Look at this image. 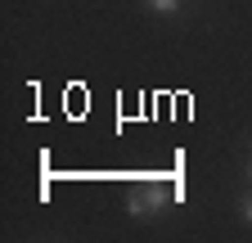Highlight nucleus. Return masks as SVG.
<instances>
[{
	"label": "nucleus",
	"instance_id": "obj_1",
	"mask_svg": "<svg viewBox=\"0 0 252 243\" xmlns=\"http://www.w3.org/2000/svg\"><path fill=\"white\" fill-rule=\"evenodd\" d=\"M167 198H171V194H167V185H162V180H153V185H144V189H135L131 198H126V207H131L135 216H153V212L162 207Z\"/></svg>",
	"mask_w": 252,
	"mask_h": 243
},
{
	"label": "nucleus",
	"instance_id": "obj_2",
	"mask_svg": "<svg viewBox=\"0 0 252 243\" xmlns=\"http://www.w3.org/2000/svg\"><path fill=\"white\" fill-rule=\"evenodd\" d=\"M149 5H153L158 14H176V9H180V0H149Z\"/></svg>",
	"mask_w": 252,
	"mask_h": 243
},
{
	"label": "nucleus",
	"instance_id": "obj_3",
	"mask_svg": "<svg viewBox=\"0 0 252 243\" xmlns=\"http://www.w3.org/2000/svg\"><path fill=\"white\" fill-rule=\"evenodd\" d=\"M243 216H248V221H252V198H248V203H243Z\"/></svg>",
	"mask_w": 252,
	"mask_h": 243
},
{
	"label": "nucleus",
	"instance_id": "obj_4",
	"mask_svg": "<svg viewBox=\"0 0 252 243\" xmlns=\"http://www.w3.org/2000/svg\"><path fill=\"white\" fill-rule=\"evenodd\" d=\"M248 176H252V162H248Z\"/></svg>",
	"mask_w": 252,
	"mask_h": 243
}]
</instances>
